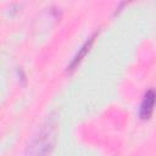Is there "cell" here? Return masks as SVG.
<instances>
[{"label":"cell","mask_w":156,"mask_h":156,"mask_svg":"<svg viewBox=\"0 0 156 156\" xmlns=\"http://www.w3.org/2000/svg\"><path fill=\"white\" fill-rule=\"evenodd\" d=\"M55 124L48 121L29 144L26 156H49L55 144Z\"/></svg>","instance_id":"1"},{"label":"cell","mask_w":156,"mask_h":156,"mask_svg":"<svg viewBox=\"0 0 156 156\" xmlns=\"http://www.w3.org/2000/svg\"><path fill=\"white\" fill-rule=\"evenodd\" d=\"M93 41H94V37H91L82 48H80V50L78 51V54L74 56V58H73V61L71 62V65H69V68L72 69L74 66H77L82 60H83V57L85 56V54L89 51V49H90V46H91V44H93Z\"/></svg>","instance_id":"3"},{"label":"cell","mask_w":156,"mask_h":156,"mask_svg":"<svg viewBox=\"0 0 156 156\" xmlns=\"http://www.w3.org/2000/svg\"><path fill=\"white\" fill-rule=\"evenodd\" d=\"M155 104H156V91L151 89L144 95V99H143V102L140 106V117L143 119L150 118V116L154 111Z\"/></svg>","instance_id":"2"}]
</instances>
